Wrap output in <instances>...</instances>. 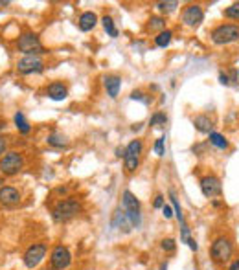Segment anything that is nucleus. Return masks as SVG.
I'll return each mask as SVG.
<instances>
[{
    "label": "nucleus",
    "instance_id": "f257e3e1",
    "mask_svg": "<svg viewBox=\"0 0 239 270\" xmlns=\"http://www.w3.org/2000/svg\"><path fill=\"white\" fill-rule=\"evenodd\" d=\"M81 212V204L76 200V198L68 197L63 198L52 208V219L56 222H66V220L74 219L76 215H80Z\"/></svg>",
    "mask_w": 239,
    "mask_h": 270
},
{
    "label": "nucleus",
    "instance_id": "f03ea898",
    "mask_svg": "<svg viewBox=\"0 0 239 270\" xmlns=\"http://www.w3.org/2000/svg\"><path fill=\"white\" fill-rule=\"evenodd\" d=\"M122 204H124V212H126L129 220H131L132 228H140L142 215H140V200L136 198V195H132L131 192H124Z\"/></svg>",
    "mask_w": 239,
    "mask_h": 270
},
{
    "label": "nucleus",
    "instance_id": "7ed1b4c3",
    "mask_svg": "<svg viewBox=\"0 0 239 270\" xmlns=\"http://www.w3.org/2000/svg\"><path fill=\"white\" fill-rule=\"evenodd\" d=\"M232 252H234V246L230 239L228 237H217L216 241L212 242L210 246V256L212 259L216 261V263H226L228 259L232 258Z\"/></svg>",
    "mask_w": 239,
    "mask_h": 270
},
{
    "label": "nucleus",
    "instance_id": "20e7f679",
    "mask_svg": "<svg viewBox=\"0 0 239 270\" xmlns=\"http://www.w3.org/2000/svg\"><path fill=\"white\" fill-rule=\"evenodd\" d=\"M239 39V26L236 24H221L212 32V40L219 46L230 44Z\"/></svg>",
    "mask_w": 239,
    "mask_h": 270
},
{
    "label": "nucleus",
    "instance_id": "39448f33",
    "mask_svg": "<svg viewBox=\"0 0 239 270\" xmlns=\"http://www.w3.org/2000/svg\"><path fill=\"white\" fill-rule=\"evenodd\" d=\"M22 166H24V158L17 151L6 152L4 156L0 158V171H2V174H6V176L17 174L22 169Z\"/></svg>",
    "mask_w": 239,
    "mask_h": 270
},
{
    "label": "nucleus",
    "instance_id": "423d86ee",
    "mask_svg": "<svg viewBox=\"0 0 239 270\" xmlns=\"http://www.w3.org/2000/svg\"><path fill=\"white\" fill-rule=\"evenodd\" d=\"M17 48L26 56H37L42 54V42L39 40V37L35 34H22L17 40Z\"/></svg>",
    "mask_w": 239,
    "mask_h": 270
},
{
    "label": "nucleus",
    "instance_id": "0eeeda50",
    "mask_svg": "<svg viewBox=\"0 0 239 270\" xmlns=\"http://www.w3.org/2000/svg\"><path fill=\"white\" fill-rule=\"evenodd\" d=\"M70 263H72V254H70V250L66 246H63V244H57V246L52 250V256H50L52 270L68 268Z\"/></svg>",
    "mask_w": 239,
    "mask_h": 270
},
{
    "label": "nucleus",
    "instance_id": "6e6552de",
    "mask_svg": "<svg viewBox=\"0 0 239 270\" xmlns=\"http://www.w3.org/2000/svg\"><path fill=\"white\" fill-rule=\"evenodd\" d=\"M46 258V244L44 242H34L32 246L24 252V264H26V268H35V266H39L40 261Z\"/></svg>",
    "mask_w": 239,
    "mask_h": 270
},
{
    "label": "nucleus",
    "instance_id": "1a4fd4ad",
    "mask_svg": "<svg viewBox=\"0 0 239 270\" xmlns=\"http://www.w3.org/2000/svg\"><path fill=\"white\" fill-rule=\"evenodd\" d=\"M44 70V62L37 56H26L17 62V72L22 76H30V74H40Z\"/></svg>",
    "mask_w": 239,
    "mask_h": 270
},
{
    "label": "nucleus",
    "instance_id": "9d476101",
    "mask_svg": "<svg viewBox=\"0 0 239 270\" xmlns=\"http://www.w3.org/2000/svg\"><path fill=\"white\" fill-rule=\"evenodd\" d=\"M140 152H142V142L140 140H132L129 146L126 147V156H124V162H126V169L129 173L136 171L138 162H140Z\"/></svg>",
    "mask_w": 239,
    "mask_h": 270
},
{
    "label": "nucleus",
    "instance_id": "9b49d317",
    "mask_svg": "<svg viewBox=\"0 0 239 270\" xmlns=\"http://www.w3.org/2000/svg\"><path fill=\"white\" fill-rule=\"evenodd\" d=\"M200 192L202 195L208 198H214V197H219L222 193V184L221 180L214 176V174H208V176H202L200 178Z\"/></svg>",
    "mask_w": 239,
    "mask_h": 270
},
{
    "label": "nucleus",
    "instance_id": "f8f14e48",
    "mask_svg": "<svg viewBox=\"0 0 239 270\" xmlns=\"http://www.w3.org/2000/svg\"><path fill=\"white\" fill-rule=\"evenodd\" d=\"M202 18H204V13H202V8L199 4H190L182 13V22L190 28H195V26H199L202 22Z\"/></svg>",
    "mask_w": 239,
    "mask_h": 270
},
{
    "label": "nucleus",
    "instance_id": "ddd939ff",
    "mask_svg": "<svg viewBox=\"0 0 239 270\" xmlns=\"http://www.w3.org/2000/svg\"><path fill=\"white\" fill-rule=\"evenodd\" d=\"M18 202H20V193H18V190H15V188L12 186L0 188V204L12 208V206H17Z\"/></svg>",
    "mask_w": 239,
    "mask_h": 270
},
{
    "label": "nucleus",
    "instance_id": "4468645a",
    "mask_svg": "<svg viewBox=\"0 0 239 270\" xmlns=\"http://www.w3.org/2000/svg\"><path fill=\"white\" fill-rule=\"evenodd\" d=\"M112 228H118V230H122L124 234H129V232L132 230V224L131 220H129V217H127V214L124 212L122 208H118L116 212H114L112 215Z\"/></svg>",
    "mask_w": 239,
    "mask_h": 270
},
{
    "label": "nucleus",
    "instance_id": "2eb2a0df",
    "mask_svg": "<svg viewBox=\"0 0 239 270\" xmlns=\"http://www.w3.org/2000/svg\"><path fill=\"white\" fill-rule=\"evenodd\" d=\"M46 94H48V98L54 100V102H63V100H66V96H68V90H66V86H64L63 83H52L50 86H48V90H46Z\"/></svg>",
    "mask_w": 239,
    "mask_h": 270
},
{
    "label": "nucleus",
    "instance_id": "dca6fc26",
    "mask_svg": "<svg viewBox=\"0 0 239 270\" xmlns=\"http://www.w3.org/2000/svg\"><path fill=\"white\" fill-rule=\"evenodd\" d=\"M103 84H105V90H107V94L110 98H118V92H120V86H122V79L118 76H105L103 79Z\"/></svg>",
    "mask_w": 239,
    "mask_h": 270
},
{
    "label": "nucleus",
    "instance_id": "f3484780",
    "mask_svg": "<svg viewBox=\"0 0 239 270\" xmlns=\"http://www.w3.org/2000/svg\"><path fill=\"white\" fill-rule=\"evenodd\" d=\"M80 30L81 32H90V30H94V26L98 24V15L94 12H85L81 13L80 17Z\"/></svg>",
    "mask_w": 239,
    "mask_h": 270
},
{
    "label": "nucleus",
    "instance_id": "a211bd4d",
    "mask_svg": "<svg viewBox=\"0 0 239 270\" xmlns=\"http://www.w3.org/2000/svg\"><path fill=\"white\" fill-rule=\"evenodd\" d=\"M194 125L195 129L199 130V132H204V134H210L212 132V127H214V122H212L208 116H197V118L194 120Z\"/></svg>",
    "mask_w": 239,
    "mask_h": 270
},
{
    "label": "nucleus",
    "instance_id": "6ab92c4d",
    "mask_svg": "<svg viewBox=\"0 0 239 270\" xmlns=\"http://www.w3.org/2000/svg\"><path fill=\"white\" fill-rule=\"evenodd\" d=\"M48 144L54 147H59V149H66L68 147V140H66V136L59 134V132H54V134L48 136Z\"/></svg>",
    "mask_w": 239,
    "mask_h": 270
},
{
    "label": "nucleus",
    "instance_id": "aec40b11",
    "mask_svg": "<svg viewBox=\"0 0 239 270\" xmlns=\"http://www.w3.org/2000/svg\"><path fill=\"white\" fill-rule=\"evenodd\" d=\"M13 120H15V127L18 129V132H22V134H28L30 130H32V127H30V124L26 122V118H24L22 112H17Z\"/></svg>",
    "mask_w": 239,
    "mask_h": 270
},
{
    "label": "nucleus",
    "instance_id": "412c9836",
    "mask_svg": "<svg viewBox=\"0 0 239 270\" xmlns=\"http://www.w3.org/2000/svg\"><path fill=\"white\" fill-rule=\"evenodd\" d=\"M171 37H173V34H171L170 30H162V32L154 37V44L160 46V48H166V46L171 42Z\"/></svg>",
    "mask_w": 239,
    "mask_h": 270
},
{
    "label": "nucleus",
    "instance_id": "4be33fe9",
    "mask_svg": "<svg viewBox=\"0 0 239 270\" xmlns=\"http://www.w3.org/2000/svg\"><path fill=\"white\" fill-rule=\"evenodd\" d=\"M210 144L219 147V149H226L228 147V140L222 134H219V132H210Z\"/></svg>",
    "mask_w": 239,
    "mask_h": 270
},
{
    "label": "nucleus",
    "instance_id": "5701e85b",
    "mask_svg": "<svg viewBox=\"0 0 239 270\" xmlns=\"http://www.w3.org/2000/svg\"><path fill=\"white\" fill-rule=\"evenodd\" d=\"M102 24H103V28H105V32H107L108 35H110V37H118V30H116V26H114V20L110 17H107V15H105V17L102 18Z\"/></svg>",
    "mask_w": 239,
    "mask_h": 270
},
{
    "label": "nucleus",
    "instance_id": "b1692460",
    "mask_svg": "<svg viewBox=\"0 0 239 270\" xmlns=\"http://www.w3.org/2000/svg\"><path fill=\"white\" fill-rule=\"evenodd\" d=\"M170 198H171V206H173V212H175L176 219H178V222H184V215H182V208H180V204H178V200H176L175 193L170 192Z\"/></svg>",
    "mask_w": 239,
    "mask_h": 270
},
{
    "label": "nucleus",
    "instance_id": "393cba45",
    "mask_svg": "<svg viewBox=\"0 0 239 270\" xmlns=\"http://www.w3.org/2000/svg\"><path fill=\"white\" fill-rule=\"evenodd\" d=\"M176 6H178V2H175V0H171V2H158L156 4L160 13H173L176 10Z\"/></svg>",
    "mask_w": 239,
    "mask_h": 270
},
{
    "label": "nucleus",
    "instance_id": "a878e982",
    "mask_svg": "<svg viewBox=\"0 0 239 270\" xmlns=\"http://www.w3.org/2000/svg\"><path fill=\"white\" fill-rule=\"evenodd\" d=\"M224 17L239 20V2H236V4H232V6H228L226 10H224Z\"/></svg>",
    "mask_w": 239,
    "mask_h": 270
},
{
    "label": "nucleus",
    "instance_id": "bb28decb",
    "mask_svg": "<svg viewBox=\"0 0 239 270\" xmlns=\"http://www.w3.org/2000/svg\"><path fill=\"white\" fill-rule=\"evenodd\" d=\"M164 28V18L162 17H151L149 18V30L154 32V30H162Z\"/></svg>",
    "mask_w": 239,
    "mask_h": 270
},
{
    "label": "nucleus",
    "instance_id": "cd10ccee",
    "mask_svg": "<svg viewBox=\"0 0 239 270\" xmlns=\"http://www.w3.org/2000/svg\"><path fill=\"white\" fill-rule=\"evenodd\" d=\"M166 122H168V118H166V114L156 112V114H154V116H153V118L149 120V125H158V124L166 125Z\"/></svg>",
    "mask_w": 239,
    "mask_h": 270
},
{
    "label": "nucleus",
    "instance_id": "c85d7f7f",
    "mask_svg": "<svg viewBox=\"0 0 239 270\" xmlns=\"http://www.w3.org/2000/svg\"><path fill=\"white\" fill-rule=\"evenodd\" d=\"M175 248H176L175 239H164L162 241V250H166V252H175Z\"/></svg>",
    "mask_w": 239,
    "mask_h": 270
},
{
    "label": "nucleus",
    "instance_id": "c756f323",
    "mask_svg": "<svg viewBox=\"0 0 239 270\" xmlns=\"http://www.w3.org/2000/svg\"><path fill=\"white\" fill-rule=\"evenodd\" d=\"M164 142H166L164 136H160L158 140L154 142V152H156L158 156H164Z\"/></svg>",
    "mask_w": 239,
    "mask_h": 270
},
{
    "label": "nucleus",
    "instance_id": "7c9ffc66",
    "mask_svg": "<svg viewBox=\"0 0 239 270\" xmlns=\"http://www.w3.org/2000/svg\"><path fill=\"white\" fill-rule=\"evenodd\" d=\"M162 214H164L166 219H171V217L175 215V212H173V206H170V204H164V208H162Z\"/></svg>",
    "mask_w": 239,
    "mask_h": 270
},
{
    "label": "nucleus",
    "instance_id": "2f4dec72",
    "mask_svg": "<svg viewBox=\"0 0 239 270\" xmlns=\"http://www.w3.org/2000/svg\"><path fill=\"white\" fill-rule=\"evenodd\" d=\"M154 208H164V197H162V195H156V198H154Z\"/></svg>",
    "mask_w": 239,
    "mask_h": 270
},
{
    "label": "nucleus",
    "instance_id": "473e14b6",
    "mask_svg": "<svg viewBox=\"0 0 239 270\" xmlns=\"http://www.w3.org/2000/svg\"><path fill=\"white\" fill-rule=\"evenodd\" d=\"M6 147H8L6 140L0 136V158H2V154H4V152H6Z\"/></svg>",
    "mask_w": 239,
    "mask_h": 270
},
{
    "label": "nucleus",
    "instance_id": "72a5a7b5",
    "mask_svg": "<svg viewBox=\"0 0 239 270\" xmlns=\"http://www.w3.org/2000/svg\"><path fill=\"white\" fill-rule=\"evenodd\" d=\"M131 100H140V102H142V100H144V94L140 92V90H134V92L131 94Z\"/></svg>",
    "mask_w": 239,
    "mask_h": 270
},
{
    "label": "nucleus",
    "instance_id": "f704fd0d",
    "mask_svg": "<svg viewBox=\"0 0 239 270\" xmlns=\"http://www.w3.org/2000/svg\"><path fill=\"white\" fill-rule=\"evenodd\" d=\"M219 81H221V84H228V83H230V81H228V76L224 72L219 74Z\"/></svg>",
    "mask_w": 239,
    "mask_h": 270
},
{
    "label": "nucleus",
    "instance_id": "c9c22d12",
    "mask_svg": "<svg viewBox=\"0 0 239 270\" xmlns=\"http://www.w3.org/2000/svg\"><path fill=\"white\" fill-rule=\"evenodd\" d=\"M228 270H239V259H236V261H234V263L228 266Z\"/></svg>",
    "mask_w": 239,
    "mask_h": 270
},
{
    "label": "nucleus",
    "instance_id": "e433bc0d",
    "mask_svg": "<svg viewBox=\"0 0 239 270\" xmlns=\"http://www.w3.org/2000/svg\"><path fill=\"white\" fill-rule=\"evenodd\" d=\"M116 156H118V158L126 156V149H116Z\"/></svg>",
    "mask_w": 239,
    "mask_h": 270
},
{
    "label": "nucleus",
    "instance_id": "4c0bfd02",
    "mask_svg": "<svg viewBox=\"0 0 239 270\" xmlns=\"http://www.w3.org/2000/svg\"><path fill=\"white\" fill-rule=\"evenodd\" d=\"M160 270H168V263H162V264H160Z\"/></svg>",
    "mask_w": 239,
    "mask_h": 270
},
{
    "label": "nucleus",
    "instance_id": "58836bf2",
    "mask_svg": "<svg viewBox=\"0 0 239 270\" xmlns=\"http://www.w3.org/2000/svg\"><path fill=\"white\" fill-rule=\"evenodd\" d=\"M0 6H8V2H0Z\"/></svg>",
    "mask_w": 239,
    "mask_h": 270
},
{
    "label": "nucleus",
    "instance_id": "ea45409f",
    "mask_svg": "<svg viewBox=\"0 0 239 270\" xmlns=\"http://www.w3.org/2000/svg\"><path fill=\"white\" fill-rule=\"evenodd\" d=\"M0 184H2V178H0Z\"/></svg>",
    "mask_w": 239,
    "mask_h": 270
}]
</instances>
